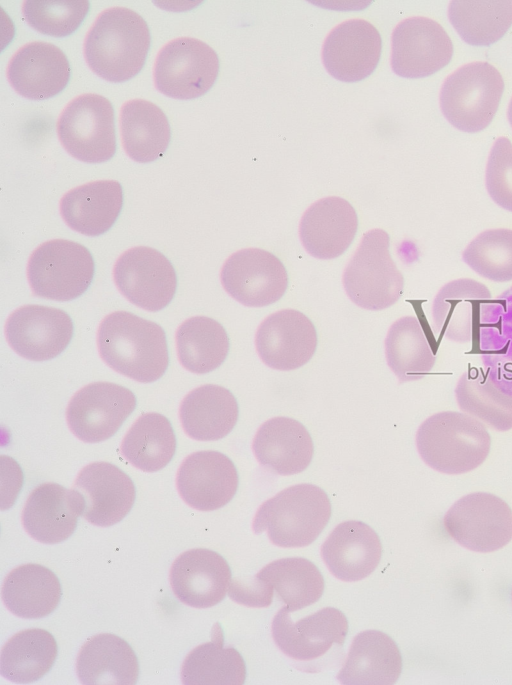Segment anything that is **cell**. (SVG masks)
Here are the masks:
<instances>
[{
    "instance_id": "obj_25",
    "label": "cell",
    "mask_w": 512,
    "mask_h": 685,
    "mask_svg": "<svg viewBox=\"0 0 512 685\" xmlns=\"http://www.w3.org/2000/svg\"><path fill=\"white\" fill-rule=\"evenodd\" d=\"M381 555L378 534L366 523L355 520L337 525L321 546V556L329 571L345 582L369 576Z\"/></svg>"
},
{
    "instance_id": "obj_7",
    "label": "cell",
    "mask_w": 512,
    "mask_h": 685,
    "mask_svg": "<svg viewBox=\"0 0 512 685\" xmlns=\"http://www.w3.org/2000/svg\"><path fill=\"white\" fill-rule=\"evenodd\" d=\"M94 271L92 254L85 246L71 240L54 239L32 252L27 276L36 296L69 301L89 288Z\"/></svg>"
},
{
    "instance_id": "obj_15",
    "label": "cell",
    "mask_w": 512,
    "mask_h": 685,
    "mask_svg": "<svg viewBox=\"0 0 512 685\" xmlns=\"http://www.w3.org/2000/svg\"><path fill=\"white\" fill-rule=\"evenodd\" d=\"M74 333L71 317L63 310L25 305L8 317L5 335L10 347L31 361H46L61 354Z\"/></svg>"
},
{
    "instance_id": "obj_8",
    "label": "cell",
    "mask_w": 512,
    "mask_h": 685,
    "mask_svg": "<svg viewBox=\"0 0 512 685\" xmlns=\"http://www.w3.org/2000/svg\"><path fill=\"white\" fill-rule=\"evenodd\" d=\"M57 134L64 149L87 163L110 160L116 152L114 109L98 94H82L62 111Z\"/></svg>"
},
{
    "instance_id": "obj_38",
    "label": "cell",
    "mask_w": 512,
    "mask_h": 685,
    "mask_svg": "<svg viewBox=\"0 0 512 685\" xmlns=\"http://www.w3.org/2000/svg\"><path fill=\"white\" fill-rule=\"evenodd\" d=\"M246 665L233 647H225L219 627L210 642L195 647L184 659L182 683L186 685H242Z\"/></svg>"
},
{
    "instance_id": "obj_20",
    "label": "cell",
    "mask_w": 512,
    "mask_h": 685,
    "mask_svg": "<svg viewBox=\"0 0 512 685\" xmlns=\"http://www.w3.org/2000/svg\"><path fill=\"white\" fill-rule=\"evenodd\" d=\"M381 50L378 30L364 19H351L328 34L322 47V61L335 79L357 82L376 69Z\"/></svg>"
},
{
    "instance_id": "obj_23",
    "label": "cell",
    "mask_w": 512,
    "mask_h": 685,
    "mask_svg": "<svg viewBox=\"0 0 512 685\" xmlns=\"http://www.w3.org/2000/svg\"><path fill=\"white\" fill-rule=\"evenodd\" d=\"M492 294L481 282L459 278L446 283L432 304L434 329L439 336L468 343L491 305Z\"/></svg>"
},
{
    "instance_id": "obj_14",
    "label": "cell",
    "mask_w": 512,
    "mask_h": 685,
    "mask_svg": "<svg viewBox=\"0 0 512 685\" xmlns=\"http://www.w3.org/2000/svg\"><path fill=\"white\" fill-rule=\"evenodd\" d=\"M453 43L445 29L427 17L400 22L391 37V67L405 78L430 76L449 64Z\"/></svg>"
},
{
    "instance_id": "obj_46",
    "label": "cell",
    "mask_w": 512,
    "mask_h": 685,
    "mask_svg": "<svg viewBox=\"0 0 512 685\" xmlns=\"http://www.w3.org/2000/svg\"><path fill=\"white\" fill-rule=\"evenodd\" d=\"M507 117H508L509 123L512 127V99H511L509 106H508Z\"/></svg>"
},
{
    "instance_id": "obj_32",
    "label": "cell",
    "mask_w": 512,
    "mask_h": 685,
    "mask_svg": "<svg viewBox=\"0 0 512 685\" xmlns=\"http://www.w3.org/2000/svg\"><path fill=\"white\" fill-rule=\"evenodd\" d=\"M1 596L5 606L14 615L38 619L48 616L58 607L62 589L53 571L40 564L28 563L8 573Z\"/></svg>"
},
{
    "instance_id": "obj_17",
    "label": "cell",
    "mask_w": 512,
    "mask_h": 685,
    "mask_svg": "<svg viewBox=\"0 0 512 685\" xmlns=\"http://www.w3.org/2000/svg\"><path fill=\"white\" fill-rule=\"evenodd\" d=\"M317 332L302 312L283 309L266 317L255 334V347L268 367L289 371L308 363L317 348Z\"/></svg>"
},
{
    "instance_id": "obj_44",
    "label": "cell",
    "mask_w": 512,
    "mask_h": 685,
    "mask_svg": "<svg viewBox=\"0 0 512 685\" xmlns=\"http://www.w3.org/2000/svg\"><path fill=\"white\" fill-rule=\"evenodd\" d=\"M485 183L493 201L512 212V143L507 137H499L491 148Z\"/></svg>"
},
{
    "instance_id": "obj_18",
    "label": "cell",
    "mask_w": 512,
    "mask_h": 685,
    "mask_svg": "<svg viewBox=\"0 0 512 685\" xmlns=\"http://www.w3.org/2000/svg\"><path fill=\"white\" fill-rule=\"evenodd\" d=\"M238 484V472L232 460L212 450L190 454L180 465L176 476L181 498L200 511H213L225 506L236 494Z\"/></svg>"
},
{
    "instance_id": "obj_11",
    "label": "cell",
    "mask_w": 512,
    "mask_h": 685,
    "mask_svg": "<svg viewBox=\"0 0 512 685\" xmlns=\"http://www.w3.org/2000/svg\"><path fill=\"white\" fill-rule=\"evenodd\" d=\"M136 408L131 390L111 382L90 383L71 398L66 419L83 442L98 443L112 437Z\"/></svg>"
},
{
    "instance_id": "obj_24",
    "label": "cell",
    "mask_w": 512,
    "mask_h": 685,
    "mask_svg": "<svg viewBox=\"0 0 512 685\" xmlns=\"http://www.w3.org/2000/svg\"><path fill=\"white\" fill-rule=\"evenodd\" d=\"M358 228V217L353 206L337 196L322 198L303 214L300 240L313 257L323 260L342 255L352 243Z\"/></svg>"
},
{
    "instance_id": "obj_12",
    "label": "cell",
    "mask_w": 512,
    "mask_h": 685,
    "mask_svg": "<svg viewBox=\"0 0 512 685\" xmlns=\"http://www.w3.org/2000/svg\"><path fill=\"white\" fill-rule=\"evenodd\" d=\"M119 291L134 305L148 311H159L173 299L177 276L171 262L158 250L133 247L124 252L113 269Z\"/></svg>"
},
{
    "instance_id": "obj_21",
    "label": "cell",
    "mask_w": 512,
    "mask_h": 685,
    "mask_svg": "<svg viewBox=\"0 0 512 685\" xmlns=\"http://www.w3.org/2000/svg\"><path fill=\"white\" fill-rule=\"evenodd\" d=\"M231 569L219 553L194 548L173 562L169 580L174 595L194 608H209L221 602L231 584Z\"/></svg>"
},
{
    "instance_id": "obj_28",
    "label": "cell",
    "mask_w": 512,
    "mask_h": 685,
    "mask_svg": "<svg viewBox=\"0 0 512 685\" xmlns=\"http://www.w3.org/2000/svg\"><path fill=\"white\" fill-rule=\"evenodd\" d=\"M401 671L394 640L382 631L366 630L354 637L337 679L345 685H392Z\"/></svg>"
},
{
    "instance_id": "obj_43",
    "label": "cell",
    "mask_w": 512,
    "mask_h": 685,
    "mask_svg": "<svg viewBox=\"0 0 512 685\" xmlns=\"http://www.w3.org/2000/svg\"><path fill=\"white\" fill-rule=\"evenodd\" d=\"M89 9L88 1L28 0L23 3V14L28 24L42 34L58 38L74 33Z\"/></svg>"
},
{
    "instance_id": "obj_5",
    "label": "cell",
    "mask_w": 512,
    "mask_h": 685,
    "mask_svg": "<svg viewBox=\"0 0 512 685\" xmlns=\"http://www.w3.org/2000/svg\"><path fill=\"white\" fill-rule=\"evenodd\" d=\"M390 237L382 229L366 232L343 273L347 296L367 310H382L395 304L404 289V277L393 261Z\"/></svg>"
},
{
    "instance_id": "obj_40",
    "label": "cell",
    "mask_w": 512,
    "mask_h": 685,
    "mask_svg": "<svg viewBox=\"0 0 512 685\" xmlns=\"http://www.w3.org/2000/svg\"><path fill=\"white\" fill-rule=\"evenodd\" d=\"M455 397L462 412L486 427L500 432L512 429V396L501 391L482 370L464 372L456 384Z\"/></svg>"
},
{
    "instance_id": "obj_10",
    "label": "cell",
    "mask_w": 512,
    "mask_h": 685,
    "mask_svg": "<svg viewBox=\"0 0 512 685\" xmlns=\"http://www.w3.org/2000/svg\"><path fill=\"white\" fill-rule=\"evenodd\" d=\"M457 543L476 552H493L512 540V509L500 497L474 492L458 499L444 516Z\"/></svg>"
},
{
    "instance_id": "obj_37",
    "label": "cell",
    "mask_w": 512,
    "mask_h": 685,
    "mask_svg": "<svg viewBox=\"0 0 512 685\" xmlns=\"http://www.w3.org/2000/svg\"><path fill=\"white\" fill-rule=\"evenodd\" d=\"M176 346L179 361L185 369L205 374L225 361L230 344L226 330L218 321L194 316L178 327Z\"/></svg>"
},
{
    "instance_id": "obj_9",
    "label": "cell",
    "mask_w": 512,
    "mask_h": 685,
    "mask_svg": "<svg viewBox=\"0 0 512 685\" xmlns=\"http://www.w3.org/2000/svg\"><path fill=\"white\" fill-rule=\"evenodd\" d=\"M218 73V55L208 44L180 37L162 47L155 61L153 77L162 94L187 100L208 92Z\"/></svg>"
},
{
    "instance_id": "obj_22",
    "label": "cell",
    "mask_w": 512,
    "mask_h": 685,
    "mask_svg": "<svg viewBox=\"0 0 512 685\" xmlns=\"http://www.w3.org/2000/svg\"><path fill=\"white\" fill-rule=\"evenodd\" d=\"M70 75L66 55L48 42L25 44L7 67L10 85L19 95L31 100H46L58 95L67 86Z\"/></svg>"
},
{
    "instance_id": "obj_16",
    "label": "cell",
    "mask_w": 512,
    "mask_h": 685,
    "mask_svg": "<svg viewBox=\"0 0 512 685\" xmlns=\"http://www.w3.org/2000/svg\"><path fill=\"white\" fill-rule=\"evenodd\" d=\"M72 489L78 496L81 516L100 527H109L124 519L136 497L132 479L108 462H93L82 468Z\"/></svg>"
},
{
    "instance_id": "obj_41",
    "label": "cell",
    "mask_w": 512,
    "mask_h": 685,
    "mask_svg": "<svg viewBox=\"0 0 512 685\" xmlns=\"http://www.w3.org/2000/svg\"><path fill=\"white\" fill-rule=\"evenodd\" d=\"M448 17L461 36L473 46H488L498 41L512 25V1H451Z\"/></svg>"
},
{
    "instance_id": "obj_30",
    "label": "cell",
    "mask_w": 512,
    "mask_h": 685,
    "mask_svg": "<svg viewBox=\"0 0 512 685\" xmlns=\"http://www.w3.org/2000/svg\"><path fill=\"white\" fill-rule=\"evenodd\" d=\"M76 671L85 685H134L139 677V662L127 641L101 633L82 645Z\"/></svg>"
},
{
    "instance_id": "obj_34",
    "label": "cell",
    "mask_w": 512,
    "mask_h": 685,
    "mask_svg": "<svg viewBox=\"0 0 512 685\" xmlns=\"http://www.w3.org/2000/svg\"><path fill=\"white\" fill-rule=\"evenodd\" d=\"M57 654L58 645L50 632L41 628L22 630L2 647L0 673L14 683L35 682L51 670Z\"/></svg>"
},
{
    "instance_id": "obj_27",
    "label": "cell",
    "mask_w": 512,
    "mask_h": 685,
    "mask_svg": "<svg viewBox=\"0 0 512 685\" xmlns=\"http://www.w3.org/2000/svg\"><path fill=\"white\" fill-rule=\"evenodd\" d=\"M252 450L263 467L275 474L289 476L309 466L314 445L302 423L279 416L260 426L253 439Z\"/></svg>"
},
{
    "instance_id": "obj_36",
    "label": "cell",
    "mask_w": 512,
    "mask_h": 685,
    "mask_svg": "<svg viewBox=\"0 0 512 685\" xmlns=\"http://www.w3.org/2000/svg\"><path fill=\"white\" fill-rule=\"evenodd\" d=\"M177 447L170 421L159 413L141 415L124 436L120 451L136 468L156 472L172 460Z\"/></svg>"
},
{
    "instance_id": "obj_29",
    "label": "cell",
    "mask_w": 512,
    "mask_h": 685,
    "mask_svg": "<svg viewBox=\"0 0 512 685\" xmlns=\"http://www.w3.org/2000/svg\"><path fill=\"white\" fill-rule=\"evenodd\" d=\"M123 206V189L115 180H98L68 191L60 201V213L73 230L99 236L116 222Z\"/></svg>"
},
{
    "instance_id": "obj_4",
    "label": "cell",
    "mask_w": 512,
    "mask_h": 685,
    "mask_svg": "<svg viewBox=\"0 0 512 685\" xmlns=\"http://www.w3.org/2000/svg\"><path fill=\"white\" fill-rule=\"evenodd\" d=\"M331 502L320 487L302 483L290 486L258 508L253 530L266 532L279 547H304L313 543L331 517Z\"/></svg>"
},
{
    "instance_id": "obj_13",
    "label": "cell",
    "mask_w": 512,
    "mask_h": 685,
    "mask_svg": "<svg viewBox=\"0 0 512 685\" xmlns=\"http://www.w3.org/2000/svg\"><path fill=\"white\" fill-rule=\"evenodd\" d=\"M220 279L225 291L247 307H264L280 300L288 287L281 260L260 248L233 253L224 263Z\"/></svg>"
},
{
    "instance_id": "obj_35",
    "label": "cell",
    "mask_w": 512,
    "mask_h": 685,
    "mask_svg": "<svg viewBox=\"0 0 512 685\" xmlns=\"http://www.w3.org/2000/svg\"><path fill=\"white\" fill-rule=\"evenodd\" d=\"M387 364L399 383L416 381L433 369L436 356L415 316H404L389 328L385 339Z\"/></svg>"
},
{
    "instance_id": "obj_2",
    "label": "cell",
    "mask_w": 512,
    "mask_h": 685,
    "mask_svg": "<svg viewBox=\"0 0 512 685\" xmlns=\"http://www.w3.org/2000/svg\"><path fill=\"white\" fill-rule=\"evenodd\" d=\"M151 36L146 21L125 7L99 14L87 33L84 56L89 68L110 82H124L143 68Z\"/></svg>"
},
{
    "instance_id": "obj_42",
    "label": "cell",
    "mask_w": 512,
    "mask_h": 685,
    "mask_svg": "<svg viewBox=\"0 0 512 685\" xmlns=\"http://www.w3.org/2000/svg\"><path fill=\"white\" fill-rule=\"evenodd\" d=\"M462 260L483 278L511 281L512 230L497 228L481 232L464 249Z\"/></svg>"
},
{
    "instance_id": "obj_26",
    "label": "cell",
    "mask_w": 512,
    "mask_h": 685,
    "mask_svg": "<svg viewBox=\"0 0 512 685\" xmlns=\"http://www.w3.org/2000/svg\"><path fill=\"white\" fill-rule=\"evenodd\" d=\"M79 516L81 508L75 491L49 482L38 485L30 493L21 520L33 539L44 544H56L74 533Z\"/></svg>"
},
{
    "instance_id": "obj_33",
    "label": "cell",
    "mask_w": 512,
    "mask_h": 685,
    "mask_svg": "<svg viewBox=\"0 0 512 685\" xmlns=\"http://www.w3.org/2000/svg\"><path fill=\"white\" fill-rule=\"evenodd\" d=\"M120 130L126 154L140 163L160 158L171 139L166 114L156 104L144 99H132L123 104Z\"/></svg>"
},
{
    "instance_id": "obj_19",
    "label": "cell",
    "mask_w": 512,
    "mask_h": 685,
    "mask_svg": "<svg viewBox=\"0 0 512 685\" xmlns=\"http://www.w3.org/2000/svg\"><path fill=\"white\" fill-rule=\"evenodd\" d=\"M282 607L272 621V636L288 657L308 661L324 655L333 644L343 645L348 621L340 610L326 607L296 622Z\"/></svg>"
},
{
    "instance_id": "obj_45",
    "label": "cell",
    "mask_w": 512,
    "mask_h": 685,
    "mask_svg": "<svg viewBox=\"0 0 512 685\" xmlns=\"http://www.w3.org/2000/svg\"><path fill=\"white\" fill-rule=\"evenodd\" d=\"M228 592L234 601L248 607H268L274 595L273 588L257 576L248 581L235 579Z\"/></svg>"
},
{
    "instance_id": "obj_3",
    "label": "cell",
    "mask_w": 512,
    "mask_h": 685,
    "mask_svg": "<svg viewBox=\"0 0 512 685\" xmlns=\"http://www.w3.org/2000/svg\"><path fill=\"white\" fill-rule=\"evenodd\" d=\"M421 459L450 475L470 472L488 457L491 436L486 426L462 411H442L424 420L416 432Z\"/></svg>"
},
{
    "instance_id": "obj_1",
    "label": "cell",
    "mask_w": 512,
    "mask_h": 685,
    "mask_svg": "<svg viewBox=\"0 0 512 685\" xmlns=\"http://www.w3.org/2000/svg\"><path fill=\"white\" fill-rule=\"evenodd\" d=\"M98 351L116 372L142 383L161 378L169 365L164 330L127 311L107 315L97 333Z\"/></svg>"
},
{
    "instance_id": "obj_31",
    "label": "cell",
    "mask_w": 512,
    "mask_h": 685,
    "mask_svg": "<svg viewBox=\"0 0 512 685\" xmlns=\"http://www.w3.org/2000/svg\"><path fill=\"white\" fill-rule=\"evenodd\" d=\"M239 407L226 388L207 384L195 388L181 402L179 417L185 433L198 441H215L235 427Z\"/></svg>"
},
{
    "instance_id": "obj_39",
    "label": "cell",
    "mask_w": 512,
    "mask_h": 685,
    "mask_svg": "<svg viewBox=\"0 0 512 685\" xmlns=\"http://www.w3.org/2000/svg\"><path fill=\"white\" fill-rule=\"evenodd\" d=\"M255 576L273 588L289 612L315 603L324 592V578L320 570L305 558L272 561Z\"/></svg>"
},
{
    "instance_id": "obj_6",
    "label": "cell",
    "mask_w": 512,
    "mask_h": 685,
    "mask_svg": "<svg viewBox=\"0 0 512 685\" xmlns=\"http://www.w3.org/2000/svg\"><path fill=\"white\" fill-rule=\"evenodd\" d=\"M504 91L500 72L488 62L466 64L444 81L440 108L457 129L474 133L488 127Z\"/></svg>"
}]
</instances>
